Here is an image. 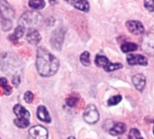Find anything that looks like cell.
Listing matches in <instances>:
<instances>
[{
	"label": "cell",
	"mask_w": 154,
	"mask_h": 139,
	"mask_svg": "<svg viewBox=\"0 0 154 139\" xmlns=\"http://www.w3.org/2000/svg\"><path fill=\"white\" fill-rule=\"evenodd\" d=\"M59 66L60 62L58 59L46 49L41 47L37 50L36 68L40 75L43 77L52 76L59 70Z\"/></svg>",
	"instance_id": "1"
},
{
	"label": "cell",
	"mask_w": 154,
	"mask_h": 139,
	"mask_svg": "<svg viewBox=\"0 0 154 139\" xmlns=\"http://www.w3.org/2000/svg\"><path fill=\"white\" fill-rule=\"evenodd\" d=\"M40 19V14L36 13V12H32V11H28L26 13H24L21 17H20V24L21 26L24 27H29L30 29H33L32 27H34Z\"/></svg>",
	"instance_id": "2"
},
{
	"label": "cell",
	"mask_w": 154,
	"mask_h": 139,
	"mask_svg": "<svg viewBox=\"0 0 154 139\" xmlns=\"http://www.w3.org/2000/svg\"><path fill=\"white\" fill-rule=\"evenodd\" d=\"M83 118L88 124H95L99 120V113L96 106L88 105L83 114Z\"/></svg>",
	"instance_id": "3"
},
{
	"label": "cell",
	"mask_w": 154,
	"mask_h": 139,
	"mask_svg": "<svg viewBox=\"0 0 154 139\" xmlns=\"http://www.w3.org/2000/svg\"><path fill=\"white\" fill-rule=\"evenodd\" d=\"M29 136L31 139H47L48 131L42 126H34L30 128Z\"/></svg>",
	"instance_id": "4"
},
{
	"label": "cell",
	"mask_w": 154,
	"mask_h": 139,
	"mask_svg": "<svg viewBox=\"0 0 154 139\" xmlns=\"http://www.w3.org/2000/svg\"><path fill=\"white\" fill-rule=\"evenodd\" d=\"M128 31L134 34H141L144 32V27L143 25V24L139 21L136 20H130L127 21L125 24Z\"/></svg>",
	"instance_id": "5"
},
{
	"label": "cell",
	"mask_w": 154,
	"mask_h": 139,
	"mask_svg": "<svg viewBox=\"0 0 154 139\" xmlns=\"http://www.w3.org/2000/svg\"><path fill=\"white\" fill-rule=\"evenodd\" d=\"M0 15L8 21L9 19L13 18L14 15V10L9 5V4L5 1H0Z\"/></svg>",
	"instance_id": "6"
},
{
	"label": "cell",
	"mask_w": 154,
	"mask_h": 139,
	"mask_svg": "<svg viewBox=\"0 0 154 139\" xmlns=\"http://www.w3.org/2000/svg\"><path fill=\"white\" fill-rule=\"evenodd\" d=\"M127 62L130 65H143L145 66L148 64V60L141 54H130L127 56Z\"/></svg>",
	"instance_id": "7"
},
{
	"label": "cell",
	"mask_w": 154,
	"mask_h": 139,
	"mask_svg": "<svg viewBox=\"0 0 154 139\" xmlns=\"http://www.w3.org/2000/svg\"><path fill=\"white\" fill-rule=\"evenodd\" d=\"M26 39H27L29 43L34 45V44H38L41 42L42 37H41L40 33L37 30H35V29H29V31L27 33Z\"/></svg>",
	"instance_id": "8"
},
{
	"label": "cell",
	"mask_w": 154,
	"mask_h": 139,
	"mask_svg": "<svg viewBox=\"0 0 154 139\" xmlns=\"http://www.w3.org/2000/svg\"><path fill=\"white\" fill-rule=\"evenodd\" d=\"M133 83L136 90L142 91L146 85V78L143 74H136L133 77Z\"/></svg>",
	"instance_id": "9"
},
{
	"label": "cell",
	"mask_w": 154,
	"mask_h": 139,
	"mask_svg": "<svg viewBox=\"0 0 154 139\" xmlns=\"http://www.w3.org/2000/svg\"><path fill=\"white\" fill-rule=\"evenodd\" d=\"M14 112L17 116V118L20 119H27L29 120L30 118V113L27 109H25L22 105L17 104L14 107Z\"/></svg>",
	"instance_id": "10"
},
{
	"label": "cell",
	"mask_w": 154,
	"mask_h": 139,
	"mask_svg": "<svg viewBox=\"0 0 154 139\" xmlns=\"http://www.w3.org/2000/svg\"><path fill=\"white\" fill-rule=\"evenodd\" d=\"M37 117L40 120L46 122V123H50L51 121V118L50 117V114L48 112V110L46 109V108L44 106H40L37 109Z\"/></svg>",
	"instance_id": "11"
},
{
	"label": "cell",
	"mask_w": 154,
	"mask_h": 139,
	"mask_svg": "<svg viewBox=\"0 0 154 139\" xmlns=\"http://www.w3.org/2000/svg\"><path fill=\"white\" fill-rule=\"evenodd\" d=\"M125 128H126V126L125 124L122 123V122H119V123H116L113 128L110 129L109 133L112 135V136H119V135H122L125 132Z\"/></svg>",
	"instance_id": "12"
},
{
	"label": "cell",
	"mask_w": 154,
	"mask_h": 139,
	"mask_svg": "<svg viewBox=\"0 0 154 139\" xmlns=\"http://www.w3.org/2000/svg\"><path fill=\"white\" fill-rule=\"evenodd\" d=\"M77 9L88 12L89 10V3L86 0H80V1H75L71 3Z\"/></svg>",
	"instance_id": "13"
},
{
	"label": "cell",
	"mask_w": 154,
	"mask_h": 139,
	"mask_svg": "<svg viewBox=\"0 0 154 139\" xmlns=\"http://www.w3.org/2000/svg\"><path fill=\"white\" fill-rule=\"evenodd\" d=\"M95 63L97 64V67H100V68H104L105 69L110 62H109V60L106 56L97 55V57L95 59Z\"/></svg>",
	"instance_id": "14"
},
{
	"label": "cell",
	"mask_w": 154,
	"mask_h": 139,
	"mask_svg": "<svg viewBox=\"0 0 154 139\" xmlns=\"http://www.w3.org/2000/svg\"><path fill=\"white\" fill-rule=\"evenodd\" d=\"M138 48L137 44L134 43H125L121 45V50L123 52H131L136 51Z\"/></svg>",
	"instance_id": "15"
},
{
	"label": "cell",
	"mask_w": 154,
	"mask_h": 139,
	"mask_svg": "<svg viewBox=\"0 0 154 139\" xmlns=\"http://www.w3.org/2000/svg\"><path fill=\"white\" fill-rule=\"evenodd\" d=\"M23 33H24V28L23 26L19 25L18 27H16L14 33L12 35H10V39L12 41H17L19 38H21L23 36Z\"/></svg>",
	"instance_id": "16"
},
{
	"label": "cell",
	"mask_w": 154,
	"mask_h": 139,
	"mask_svg": "<svg viewBox=\"0 0 154 139\" xmlns=\"http://www.w3.org/2000/svg\"><path fill=\"white\" fill-rule=\"evenodd\" d=\"M28 5L30 7L33 9H42L45 5V2L42 0H32L28 2Z\"/></svg>",
	"instance_id": "17"
},
{
	"label": "cell",
	"mask_w": 154,
	"mask_h": 139,
	"mask_svg": "<svg viewBox=\"0 0 154 139\" xmlns=\"http://www.w3.org/2000/svg\"><path fill=\"white\" fill-rule=\"evenodd\" d=\"M0 86L2 87V89L4 90L5 95H10L12 92V89L8 86L7 84V81L5 78H0Z\"/></svg>",
	"instance_id": "18"
},
{
	"label": "cell",
	"mask_w": 154,
	"mask_h": 139,
	"mask_svg": "<svg viewBox=\"0 0 154 139\" xmlns=\"http://www.w3.org/2000/svg\"><path fill=\"white\" fill-rule=\"evenodd\" d=\"M89 52H84L80 55V62L84 66H89L90 65V58H89Z\"/></svg>",
	"instance_id": "19"
},
{
	"label": "cell",
	"mask_w": 154,
	"mask_h": 139,
	"mask_svg": "<svg viewBox=\"0 0 154 139\" xmlns=\"http://www.w3.org/2000/svg\"><path fill=\"white\" fill-rule=\"evenodd\" d=\"M14 123L15 124V126H17L18 128H25L29 126V120L27 119H20V118H15L14 120Z\"/></svg>",
	"instance_id": "20"
},
{
	"label": "cell",
	"mask_w": 154,
	"mask_h": 139,
	"mask_svg": "<svg viewBox=\"0 0 154 139\" xmlns=\"http://www.w3.org/2000/svg\"><path fill=\"white\" fill-rule=\"evenodd\" d=\"M123 68V65L121 63H109L106 68H105V71H107V72H110V71H116V70H119V69H122Z\"/></svg>",
	"instance_id": "21"
},
{
	"label": "cell",
	"mask_w": 154,
	"mask_h": 139,
	"mask_svg": "<svg viewBox=\"0 0 154 139\" xmlns=\"http://www.w3.org/2000/svg\"><path fill=\"white\" fill-rule=\"evenodd\" d=\"M79 96H70L69 99H67L66 103L69 107H75L79 102Z\"/></svg>",
	"instance_id": "22"
},
{
	"label": "cell",
	"mask_w": 154,
	"mask_h": 139,
	"mask_svg": "<svg viewBox=\"0 0 154 139\" xmlns=\"http://www.w3.org/2000/svg\"><path fill=\"white\" fill-rule=\"evenodd\" d=\"M121 100H122V96L116 95V96H114L111 99H109L107 104H108V106H115V105H117L118 103H120Z\"/></svg>",
	"instance_id": "23"
},
{
	"label": "cell",
	"mask_w": 154,
	"mask_h": 139,
	"mask_svg": "<svg viewBox=\"0 0 154 139\" xmlns=\"http://www.w3.org/2000/svg\"><path fill=\"white\" fill-rule=\"evenodd\" d=\"M128 139H141V134L136 128H132Z\"/></svg>",
	"instance_id": "24"
},
{
	"label": "cell",
	"mask_w": 154,
	"mask_h": 139,
	"mask_svg": "<svg viewBox=\"0 0 154 139\" xmlns=\"http://www.w3.org/2000/svg\"><path fill=\"white\" fill-rule=\"evenodd\" d=\"M23 99L27 103H31L33 100V94L31 91H26L24 96H23Z\"/></svg>",
	"instance_id": "25"
},
{
	"label": "cell",
	"mask_w": 154,
	"mask_h": 139,
	"mask_svg": "<svg viewBox=\"0 0 154 139\" xmlns=\"http://www.w3.org/2000/svg\"><path fill=\"white\" fill-rule=\"evenodd\" d=\"M144 5H145V7H146L150 12H153L154 11V0L145 1V2H144Z\"/></svg>",
	"instance_id": "26"
},
{
	"label": "cell",
	"mask_w": 154,
	"mask_h": 139,
	"mask_svg": "<svg viewBox=\"0 0 154 139\" xmlns=\"http://www.w3.org/2000/svg\"><path fill=\"white\" fill-rule=\"evenodd\" d=\"M20 81H21V80H20V77L19 76H14V78H13V83L15 86H18L19 83H20Z\"/></svg>",
	"instance_id": "27"
},
{
	"label": "cell",
	"mask_w": 154,
	"mask_h": 139,
	"mask_svg": "<svg viewBox=\"0 0 154 139\" xmlns=\"http://www.w3.org/2000/svg\"><path fill=\"white\" fill-rule=\"evenodd\" d=\"M68 139H76L75 137H69Z\"/></svg>",
	"instance_id": "28"
},
{
	"label": "cell",
	"mask_w": 154,
	"mask_h": 139,
	"mask_svg": "<svg viewBox=\"0 0 154 139\" xmlns=\"http://www.w3.org/2000/svg\"><path fill=\"white\" fill-rule=\"evenodd\" d=\"M153 134H154V129H153Z\"/></svg>",
	"instance_id": "29"
},
{
	"label": "cell",
	"mask_w": 154,
	"mask_h": 139,
	"mask_svg": "<svg viewBox=\"0 0 154 139\" xmlns=\"http://www.w3.org/2000/svg\"><path fill=\"white\" fill-rule=\"evenodd\" d=\"M141 139H143V138H141Z\"/></svg>",
	"instance_id": "30"
}]
</instances>
